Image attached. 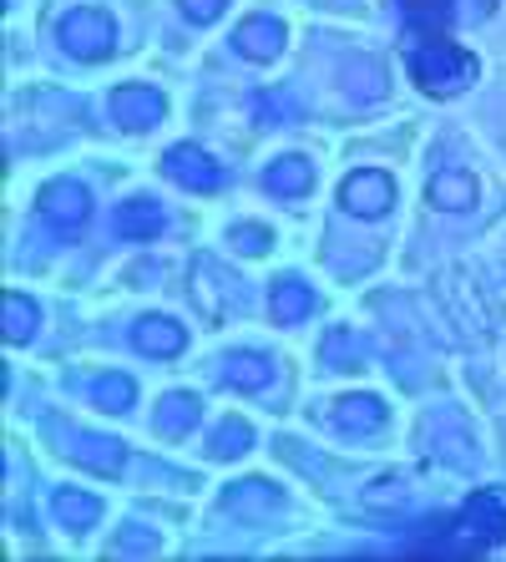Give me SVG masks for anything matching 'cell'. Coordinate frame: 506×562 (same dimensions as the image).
Segmentation results:
<instances>
[{
	"instance_id": "obj_24",
	"label": "cell",
	"mask_w": 506,
	"mask_h": 562,
	"mask_svg": "<svg viewBox=\"0 0 506 562\" xmlns=\"http://www.w3.org/2000/svg\"><path fill=\"white\" fill-rule=\"evenodd\" d=\"M254 117H259V122L294 117V102H289V97H269V92H263V97H254Z\"/></svg>"
},
{
	"instance_id": "obj_20",
	"label": "cell",
	"mask_w": 506,
	"mask_h": 562,
	"mask_svg": "<svg viewBox=\"0 0 506 562\" xmlns=\"http://www.w3.org/2000/svg\"><path fill=\"white\" fill-rule=\"evenodd\" d=\"M254 431H248V420H223L218 436H213V457H244Z\"/></svg>"
},
{
	"instance_id": "obj_9",
	"label": "cell",
	"mask_w": 506,
	"mask_h": 562,
	"mask_svg": "<svg viewBox=\"0 0 506 562\" xmlns=\"http://www.w3.org/2000/svg\"><path fill=\"white\" fill-rule=\"evenodd\" d=\"M132 345L143 355H178L182 345H188V329L162 319V314H147V319H137V329H132Z\"/></svg>"
},
{
	"instance_id": "obj_7",
	"label": "cell",
	"mask_w": 506,
	"mask_h": 562,
	"mask_svg": "<svg viewBox=\"0 0 506 562\" xmlns=\"http://www.w3.org/2000/svg\"><path fill=\"white\" fill-rule=\"evenodd\" d=\"M162 112H168V102H162L157 87H117V92H112V117L132 132L162 122Z\"/></svg>"
},
{
	"instance_id": "obj_5",
	"label": "cell",
	"mask_w": 506,
	"mask_h": 562,
	"mask_svg": "<svg viewBox=\"0 0 506 562\" xmlns=\"http://www.w3.org/2000/svg\"><path fill=\"white\" fill-rule=\"evenodd\" d=\"M162 172H168L178 188H193V193H213V188H223V168L193 143L168 147V153H162Z\"/></svg>"
},
{
	"instance_id": "obj_17",
	"label": "cell",
	"mask_w": 506,
	"mask_h": 562,
	"mask_svg": "<svg viewBox=\"0 0 506 562\" xmlns=\"http://www.w3.org/2000/svg\"><path fill=\"white\" fill-rule=\"evenodd\" d=\"M314 183V168L304 162V157H279L269 168V188L273 193H284V198H299V193H310Z\"/></svg>"
},
{
	"instance_id": "obj_1",
	"label": "cell",
	"mask_w": 506,
	"mask_h": 562,
	"mask_svg": "<svg viewBox=\"0 0 506 562\" xmlns=\"http://www.w3.org/2000/svg\"><path fill=\"white\" fill-rule=\"evenodd\" d=\"M506 542V492L486 486L451 517L420 527V537L405 548V558H476Z\"/></svg>"
},
{
	"instance_id": "obj_25",
	"label": "cell",
	"mask_w": 506,
	"mask_h": 562,
	"mask_svg": "<svg viewBox=\"0 0 506 562\" xmlns=\"http://www.w3.org/2000/svg\"><path fill=\"white\" fill-rule=\"evenodd\" d=\"M248 502H259V507H273L279 497H273V486H263V482H244L234 497H228V507H248Z\"/></svg>"
},
{
	"instance_id": "obj_22",
	"label": "cell",
	"mask_w": 506,
	"mask_h": 562,
	"mask_svg": "<svg viewBox=\"0 0 506 562\" xmlns=\"http://www.w3.org/2000/svg\"><path fill=\"white\" fill-rule=\"evenodd\" d=\"M451 5H456V0H401V11L411 15V21H430V26H436V21H446V15H451Z\"/></svg>"
},
{
	"instance_id": "obj_14",
	"label": "cell",
	"mask_w": 506,
	"mask_h": 562,
	"mask_svg": "<svg viewBox=\"0 0 506 562\" xmlns=\"http://www.w3.org/2000/svg\"><path fill=\"white\" fill-rule=\"evenodd\" d=\"M430 203H436V209H471V203H476V178H471V172H436Z\"/></svg>"
},
{
	"instance_id": "obj_11",
	"label": "cell",
	"mask_w": 506,
	"mask_h": 562,
	"mask_svg": "<svg viewBox=\"0 0 506 562\" xmlns=\"http://www.w3.org/2000/svg\"><path fill=\"white\" fill-rule=\"evenodd\" d=\"M335 426L339 431H380L385 426V401H375V395H345L335 406Z\"/></svg>"
},
{
	"instance_id": "obj_16",
	"label": "cell",
	"mask_w": 506,
	"mask_h": 562,
	"mask_svg": "<svg viewBox=\"0 0 506 562\" xmlns=\"http://www.w3.org/2000/svg\"><path fill=\"white\" fill-rule=\"evenodd\" d=\"M310 310H314V289L310 284L284 279V284L273 289V319H279V325H294V319H304Z\"/></svg>"
},
{
	"instance_id": "obj_13",
	"label": "cell",
	"mask_w": 506,
	"mask_h": 562,
	"mask_svg": "<svg viewBox=\"0 0 506 562\" xmlns=\"http://www.w3.org/2000/svg\"><path fill=\"white\" fill-rule=\"evenodd\" d=\"M223 380H228V385H238V391H263V385L273 380V360H269V355H254V350L228 355Z\"/></svg>"
},
{
	"instance_id": "obj_4",
	"label": "cell",
	"mask_w": 506,
	"mask_h": 562,
	"mask_svg": "<svg viewBox=\"0 0 506 562\" xmlns=\"http://www.w3.org/2000/svg\"><path fill=\"white\" fill-rule=\"evenodd\" d=\"M36 209H41V218L52 223L56 234H77L81 223H87V213H91V198H87V188H81V183H71V178H56V183L41 188Z\"/></svg>"
},
{
	"instance_id": "obj_10",
	"label": "cell",
	"mask_w": 506,
	"mask_h": 562,
	"mask_svg": "<svg viewBox=\"0 0 506 562\" xmlns=\"http://www.w3.org/2000/svg\"><path fill=\"white\" fill-rule=\"evenodd\" d=\"M36 304L26 300V294H15V289H5L0 294V329H5V340L11 345H26L31 335H36Z\"/></svg>"
},
{
	"instance_id": "obj_26",
	"label": "cell",
	"mask_w": 506,
	"mask_h": 562,
	"mask_svg": "<svg viewBox=\"0 0 506 562\" xmlns=\"http://www.w3.org/2000/svg\"><path fill=\"white\" fill-rule=\"evenodd\" d=\"M178 5L188 11V21H218L228 0H178Z\"/></svg>"
},
{
	"instance_id": "obj_3",
	"label": "cell",
	"mask_w": 506,
	"mask_h": 562,
	"mask_svg": "<svg viewBox=\"0 0 506 562\" xmlns=\"http://www.w3.org/2000/svg\"><path fill=\"white\" fill-rule=\"evenodd\" d=\"M61 41H66V52L81 56V61H102L117 46V31H112V21L102 11H71L61 21Z\"/></svg>"
},
{
	"instance_id": "obj_18",
	"label": "cell",
	"mask_w": 506,
	"mask_h": 562,
	"mask_svg": "<svg viewBox=\"0 0 506 562\" xmlns=\"http://www.w3.org/2000/svg\"><path fill=\"white\" fill-rule=\"evenodd\" d=\"M56 517H61L71 532H81V527H91L102 517V502L87 497V492H61V497H56Z\"/></svg>"
},
{
	"instance_id": "obj_2",
	"label": "cell",
	"mask_w": 506,
	"mask_h": 562,
	"mask_svg": "<svg viewBox=\"0 0 506 562\" xmlns=\"http://www.w3.org/2000/svg\"><path fill=\"white\" fill-rule=\"evenodd\" d=\"M401 46H405V71L416 77L420 92L456 97L461 87L476 81V56H466L451 36H441V31L426 26V21H411Z\"/></svg>"
},
{
	"instance_id": "obj_15",
	"label": "cell",
	"mask_w": 506,
	"mask_h": 562,
	"mask_svg": "<svg viewBox=\"0 0 506 562\" xmlns=\"http://www.w3.org/2000/svg\"><path fill=\"white\" fill-rule=\"evenodd\" d=\"M198 395H188V391H172V395H162V406H157V426L168 436H182V431H193L198 426Z\"/></svg>"
},
{
	"instance_id": "obj_23",
	"label": "cell",
	"mask_w": 506,
	"mask_h": 562,
	"mask_svg": "<svg viewBox=\"0 0 506 562\" xmlns=\"http://www.w3.org/2000/svg\"><path fill=\"white\" fill-rule=\"evenodd\" d=\"M234 249L263 254V249H273V238H269V228H259V223H244V228H234Z\"/></svg>"
},
{
	"instance_id": "obj_21",
	"label": "cell",
	"mask_w": 506,
	"mask_h": 562,
	"mask_svg": "<svg viewBox=\"0 0 506 562\" xmlns=\"http://www.w3.org/2000/svg\"><path fill=\"white\" fill-rule=\"evenodd\" d=\"M91 395H97V401H102L106 411H127V406H132V395H137V391H132V380H127V375H102L97 385H91Z\"/></svg>"
},
{
	"instance_id": "obj_8",
	"label": "cell",
	"mask_w": 506,
	"mask_h": 562,
	"mask_svg": "<svg viewBox=\"0 0 506 562\" xmlns=\"http://www.w3.org/2000/svg\"><path fill=\"white\" fill-rule=\"evenodd\" d=\"M234 46L248 56V61H273V56L284 52V26H279L273 15H254V21L238 26Z\"/></svg>"
},
{
	"instance_id": "obj_19",
	"label": "cell",
	"mask_w": 506,
	"mask_h": 562,
	"mask_svg": "<svg viewBox=\"0 0 506 562\" xmlns=\"http://www.w3.org/2000/svg\"><path fill=\"white\" fill-rule=\"evenodd\" d=\"M77 461L91 467V471H117L122 467V446L102 441V436H87V441H77Z\"/></svg>"
},
{
	"instance_id": "obj_6",
	"label": "cell",
	"mask_w": 506,
	"mask_h": 562,
	"mask_svg": "<svg viewBox=\"0 0 506 562\" xmlns=\"http://www.w3.org/2000/svg\"><path fill=\"white\" fill-rule=\"evenodd\" d=\"M339 203L355 213V218H380V213L395 209V183L385 172H355L339 183Z\"/></svg>"
},
{
	"instance_id": "obj_12",
	"label": "cell",
	"mask_w": 506,
	"mask_h": 562,
	"mask_svg": "<svg viewBox=\"0 0 506 562\" xmlns=\"http://www.w3.org/2000/svg\"><path fill=\"white\" fill-rule=\"evenodd\" d=\"M117 234L122 238H157L162 234V209H157L153 198H132L117 209Z\"/></svg>"
}]
</instances>
